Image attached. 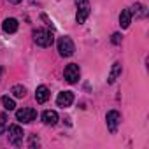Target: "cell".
<instances>
[{"mask_svg": "<svg viewBox=\"0 0 149 149\" xmlns=\"http://www.w3.org/2000/svg\"><path fill=\"white\" fill-rule=\"evenodd\" d=\"M33 40H35V44L40 46V47H49V46L54 42V37H53V33H51L49 30L37 28V30H33Z\"/></svg>", "mask_w": 149, "mask_h": 149, "instance_id": "cell-1", "label": "cell"}, {"mask_svg": "<svg viewBox=\"0 0 149 149\" xmlns=\"http://www.w3.org/2000/svg\"><path fill=\"white\" fill-rule=\"evenodd\" d=\"M74 51H76V46H74V42H72V39L70 37H60L58 39V53L61 54V56H72L74 54Z\"/></svg>", "mask_w": 149, "mask_h": 149, "instance_id": "cell-2", "label": "cell"}, {"mask_svg": "<svg viewBox=\"0 0 149 149\" xmlns=\"http://www.w3.org/2000/svg\"><path fill=\"white\" fill-rule=\"evenodd\" d=\"M76 6H77V14H76V21L81 25L88 19L90 13H91V7H90V2L88 0H76Z\"/></svg>", "mask_w": 149, "mask_h": 149, "instance_id": "cell-3", "label": "cell"}, {"mask_svg": "<svg viewBox=\"0 0 149 149\" xmlns=\"http://www.w3.org/2000/svg\"><path fill=\"white\" fill-rule=\"evenodd\" d=\"M63 76H65L67 83L74 84V83H77V81H79V77H81V70H79V67H77L76 63H70V65L65 67Z\"/></svg>", "mask_w": 149, "mask_h": 149, "instance_id": "cell-4", "label": "cell"}, {"mask_svg": "<svg viewBox=\"0 0 149 149\" xmlns=\"http://www.w3.org/2000/svg\"><path fill=\"white\" fill-rule=\"evenodd\" d=\"M23 128L19 125H11L9 126V142L14 146H19L23 142Z\"/></svg>", "mask_w": 149, "mask_h": 149, "instance_id": "cell-5", "label": "cell"}, {"mask_svg": "<svg viewBox=\"0 0 149 149\" xmlns=\"http://www.w3.org/2000/svg\"><path fill=\"white\" fill-rule=\"evenodd\" d=\"M35 118H37V111H33V109H19V111H16V119L19 121V123H32V121H35Z\"/></svg>", "mask_w": 149, "mask_h": 149, "instance_id": "cell-6", "label": "cell"}, {"mask_svg": "<svg viewBox=\"0 0 149 149\" xmlns=\"http://www.w3.org/2000/svg\"><path fill=\"white\" fill-rule=\"evenodd\" d=\"M105 121H107V128H109V132L114 133V132L118 130L119 123H121V114H119L118 111H109L107 116H105Z\"/></svg>", "mask_w": 149, "mask_h": 149, "instance_id": "cell-7", "label": "cell"}, {"mask_svg": "<svg viewBox=\"0 0 149 149\" xmlns=\"http://www.w3.org/2000/svg\"><path fill=\"white\" fill-rule=\"evenodd\" d=\"M74 102V93L72 91H61L56 98V104L58 107H70Z\"/></svg>", "mask_w": 149, "mask_h": 149, "instance_id": "cell-8", "label": "cell"}, {"mask_svg": "<svg viewBox=\"0 0 149 149\" xmlns=\"http://www.w3.org/2000/svg\"><path fill=\"white\" fill-rule=\"evenodd\" d=\"M121 72H123V67H121L119 61H116V63L112 65V68H111V74H109V77H107V83H109V84H114L116 79L121 76Z\"/></svg>", "mask_w": 149, "mask_h": 149, "instance_id": "cell-9", "label": "cell"}, {"mask_svg": "<svg viewBox=\"0 0 149 149\" xmlns=\"http://www.w3.org/2000/svg\"><path fill=\"white\" fill-rule=\"evenodd\" d=\"M47 98H49V90H47V86H39L37 90H35V100L39 102V104H44V102H47Z\"/></svg>", "mask_w": 149, "mask_h": 149, "instance_id": "cell-10", "label": "cell"}, {"mask_svg": "<svg viewBox=\"0 0 149 149\" xmlns=\"http://www.w3.org/2000/svg\"><path fill=\"white\" fill-rule=\"evenodd\" d=\"M42 121H44L46 125H49V126H54V125L58 123V114H56V111H44V112H42Z\"/></svg>", "mask_w": 149, "mask_h": 149, "instance_id": "cell-11", "label": "cell"}, {"mask_svg": "<svg viewBox=\"0 0 149 149\" xmlns=\"http://www.w3.org/2000/svg\"><path fill=\"white\" fill-rule=\"evenodd\" d=\"M2 28H4L6 33H14V32L18 30V21H16L14 18H7V19H4V23H2Z\"/></svg>", "mask_w": 149, "mask_h": 149, "instance_id": "cell-12", "label": "cell"}, {"mask_svg": "<svg viewBox=\"0 0 149 149\" xmlns=\"http://www.w3.org/2000/svg\"><path fill=\"white\" fill-rule=\"evenodd\" d=\"M130 23H132V11L130 9L121 11V14H119V25H121V28H128Z\"/></svg>", "mask_w": 149, "mask_h": 149, "instance_id": "cell-13", "label": "cell"}, {"mask_svg": "<svg viewBox=\"0 0 149 149\" xmlns=\"http://www.w3.org/2000/svg\"><path fill=\"white\" fill-rule=\"evenodd\" d=\"M11 93H13L16 98H23V97L26 95V88H25L23 84H14V86L11 88Z\"/></svg>", "mask_w": 149, "mask_h": 149, "instance_id": "cell-14", "label": "cell"}, {"mask_svg": "<svg viewBox=\"0 0 149 149\" xmlns=\"http://www.w3.org/2000/svg\"><path fill=\"white\" fill-rule=\"evenodd\" d=\"M0 104L4 105L6 111H14L16 109V102L13 98H9V97H2V98H0Z\"/></svg>", "mask_w": 149, "mask_h": 149, "instance_id": "cell-15", "label": "cell"}, {"mask_svg": "<svg viewBox=\"0 0 149 149\" xmlns=\"http://www.w3.org/2000/svg\"><path fill=\"white\" fill-rule=\"evenodd\" d=\"M133 9H135V11H132V14H135V16H146V7H144V6L135 4Z\"/></svg>", "mask_w": 149, "mask_h": 149, "instance_id": "cell-16", "label": "cell"}, {"mask_svg": "<svg viewBox=\"0 0 149 149\" xmlns=\"http://www.w3.org/2000/svg\"><path fill=\"white\" fill-rule=\"evenodd\" d=\"M6 130H7V126H6V114H2L0 116V135H4Z\"/></svg>", "mask_w": 149, "mask_h": 149, "instance_id": "cell-17", "label": "cell"}, {"mask_svg": "<svg viewBox=\"0 0 149 149\" xmlns=\"http://www.w3.org/2000/svg\"><path fill=\"white\" fill-rule=\"evenodd\" d=\"M112 44H119L121 42V33H112Z\"/></svg>", "mask_w": 149, "mask_h": 149, "instance_id": "cell-18", "label": "cell"}, {"mask_svg": "<svg viewBox=\"0 0 149 149\" xmlns=\"http://www.w3.org/2000/svg\"><path fill=\"white\" fill-rule=\"evenodd\" d=\"M35 146H39V139L35 135H32L30 137V147H35Z\"/></svg>", "mask_w": 149, "mask_h": 149, "instance_id": "cell-19", "label": "cell"}, {"mask_svg": "<svg viewBox=\"0 0 149 149\" xmlns=\"http://www.w3.org/2000/svg\"><path fill=\"white\" fill-rule=\"evenodd\" d=\"M9 2H11V4H19L21 0H9Z\"/></svg>", "mask_w": 149, "mask_h": 149, "instance_id": "cell-20", "label": "cell"}, {"mask_svg": "<svg viewBox=\"0 0 149 149\" xmlns=\"http://www.w3.org/2000/svg\"><path fill=\"white\" fill-rule=\"evenodd\" d=\"M2 72H4V70H2V67H0V76H2Z\"/></svg>", "mask_w": 149, "mask_h": 149, "instance_id": "cell-21", "label": "cell"}]
</instances>
